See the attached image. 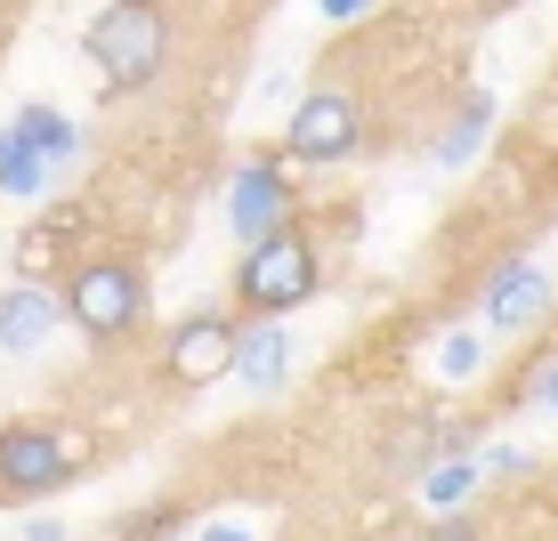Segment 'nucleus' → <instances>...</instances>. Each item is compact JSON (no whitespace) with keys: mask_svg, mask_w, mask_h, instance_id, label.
<instances>
[{"mask_svg":"<svg viewBox=\"0 0 558 541\" xmlns=\"http://www.w3.org/2000/svg\"><path fill=\"white\" fill-rule=\"evenodd\" d=\"M235 347H243V323L227 316V307H195V316L162 340V380L170 389H210V380L235 372Z\"/></svg>","mask_w":558,"mask_h":541,"instance_id":"obj_4","label":"nucleus"},{"mask_svg":"<svg viewBox=\"0 0 558 541\" xmlns=\"http://www.w3.org/2000/svg\"><path fill=\"white\" fill-rule=\"evenodd\" d=\"M429 541H486V526H470V517H437V526H429Z\"/></svg>","mask_w":558,"mask_h":541,"instance_id":"obj_17","label":"nucleus"},{"mask_svg":"<svg viewBox=\"0 0 558 541\" xmlns=\"http://www.w3.org/2000/svg\"><path fill=\"white\" fill-rule=\"evenodd\" d=\"M73 477V453H65V437L57 429H9L0 437V493H57Z\"/></svg>","mask_w":558,"mask_h":541,"instance_id":"obj_7","label":"nucleus"},{"mask_svg":"<svg viewBox=\"0 0 558 541\" xmlns=\"http://www.w3.org/2000/svg\"><path fill=\"white\" fill-rule=\"evenodd\" d=\"M65 316L82 323L89 340H122L130 323L146 316V275L130 259H82L65 275Z\"/></svg>","mask_w":558,"mask_h":541,"instance_id":"obj_3","label":"nucleus"},{"mask_svg":"<svg viewBox=\"0 0 558 541\" xmlns=\"http://www.w3.org/2000/svg\"><path fill=\"white\" fill-rule=\"evenodd\" d=\"M170 57V16L162 0H113V9L89 25V65L106 73V89H146Z\"/></svg>","mask_w":558,"mask_h":541,"instance_id":"obj_1","label":"nucleus"},{"mask_svg":"<svg viewBox=\"0 0 558 541\" xmlns=\"http://www.w3.org/2000/svg\"><path fill=\"white\" fill-rule=\"evenodd\" d=\"M65 316V299L41 292V283H16V292H0V347H16V356H33V347L49 340V323Z\"/></svg>","mask_w":558,"mask_h":541,"instance_id":"obj_10","label":"nucleus"},{"mask_svg":"<svg viewBox=\"0 0 558 541\" xmlns=\"http://www.w3.org/2000/svg\"><path fill=\"white\" fill-rule=\"evenodd\" d=\"M283 146H292V162H349L364 146V106L349 89H307L292 106V130H283Z\"/></svg>","mask_w":558,"mask_h":541,"instance_id":"obj_5","label":"nucleus"},{"mask_svg":"<svg viewBox=\"0 0 558 541\" xmlns=\"http://www.w3.org/2000/svg\"><path fill=\"white\" fill-rule=\"evenodd\" d=\"M373 9V0H324V16H340V25H349V16H364Z\"/></svg>","mask_w":558,"mask_h":541,"instance_id":"obj_18","label":"nucleus"},{"mask_svg":"<svg viewBox=\"0 0 558 541\" xmlns=\"http://www.w3.org/2000/svg\"><path fill=\"white\" fill-rule=\"evenodd\" d=\"M235 380L243 389H283V380H292V332H283L276 316H252L243 323V347H235Z\"/></svg>","mask_w":558,"mask_h":541,"instance_id":"obj_9","label":"nucleus"},{"mask_svg":"<svg viewBox=\"0 0 558 541\" xmlns=\"http://www.w3.org/2000/svg\"><path fill=\"white\" fill-rule=\"evenodd\" d=\"M49 170H57V162H49V153L33 146L16 122L0 130V195H41V186H49Z\"/></svg>","mask_w":558,"mask_h":541,"instance_id":"obj_11","label":"nucleus"},{"mask_svg":"<svg viewBox=\"0 0 558 541\" xmlns=\"http://www.w3.org/2000/svg\"><path fill=\"white\" fill-rule=\"evenodd\" d=\"M518 404H543V413H558V364H534V372L518 380Z\"/></svg>","mask_w":558,"mask_h":541,"instance_id":"obj_16","label":"nucleus"},{"mask_svg":"<svg viewBox=\"0 0 558 541\" xmlns=\"http://www.w3.org/2000/svg\"><path fill=\"white\" fill-rule=\"evenodd\" d=\"M316 283H324V267H316V243L300 235V226H283L276 243H252L235 259V307L243 316H292L300 299H316Z\"/></svg>","mask_w":558,"mask_h":541,"instance_id":"obj_2","label":"nucleus"},{"mask_svg":"<svg viewBox=\"0 0 558 541\" xmlns=\"http://www.w3.org/2000/svg\"><path fill=\"white\" fill-rule=\"evenodd\" d=\"M477 477H486V469H477V460H470V453H453V460H437V469H429V477H421V501H437V509H446V517H453V501H461V493H470V485H477Z\"/></svg>","mask_w":558,"mask_h":541,"instance_id":"obj_14","label":"nucleus"},{"mask_svg":"<svg viewBox=\"0 0 558 541\" xmlns=\"http://www.w3.org/2000/svg\"><path fill=\"white\" fill-rule=\"evenodd\" d=\"M203 541H252V533H243V526H210Z\"/></svg>","mask_w":558,"mask_h":541,"instance_id":"obj_19","label":"nucleus"},{"mask_svg":"<svg viewBox=\"0 0 558 541\" xmlns=\"http://www.w3.org/2000/svg\"><path fill=\"white\" fill-rule=\"evenodd\" d=\"M16 130H25L49 162H73V153H82V130H73L65 113H49V106H25V113H16Z\"/></svg>","mask_w":558,"mask_h":541,"instance_id":"obj_13","label":"nucleus"},{"mask_svg":"<svg viewBox=\"0 0 558 541\" xmlns=\"http://www.w3.org/2000/svg\"><path fill=\"white\" fill-rule=\"evenodd\" d=\"M477 356H486V340H477V332H453L446 347H437V364H446L453 380H461V372H477Z\"/></svg>","mask_w":558,"mask_h":541,"instance_id":"obj_15","label":"nucleus"},{"mask_svg":"<svg viewBox=\"0 0 558 541\" xmlns=\"http://www.w3.org/2000/svg\"><path fill=\"white\" fill-rule=\"evenodd\" d=\"M550 307V275L534 259H510L486 275V332H518V323H534Z\"/></svg>","mask_w":558,"mask_h":541,"instance_id":"obj_8","label":"nucleus"},{"mask_svg":"<svg viewBox=\"0 0 558 541\" xmlns=\"http://www.w3.org/2000/svg\"><path fill=\"white\" fill-rule=\"evenodd\" d=\"M486 130H494V98H486V89H470V98H461V113H453V130H446L429 153H437L446 170H461V162L477 153V138H486Z\"/></svg>","mask_w":558,"mask_h":541,"instance_id":"obj_12","label":"nucleus"},{"mask_svg":"<svg viewBox=\"0 0 558 541\" xmlns=\"http://www.w3.org/2000/svg\"><path fill=\"white\" fill-rule=\"evenodd\" d=\"M227 226L243 235V250H252V243H276L283 226H292V179L276 170V153L227 170Z\"/></svg>","mask_w":558,"mask_h":541,"instance_id":"obj_6","label":"nucleus"}]
</instances>
